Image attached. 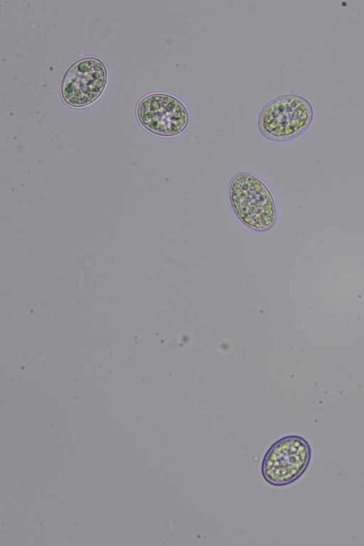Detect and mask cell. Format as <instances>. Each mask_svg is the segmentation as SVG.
Returning <instances> with one entry per match:
<instances>
[{
    "label": "cell",
    "instance_id": "5b68a950",
    "mask_svg": "<svg viewBox=\"0 0 364 546\" xmlns=\"http://www.w3.org/2000/svg\"><path fill=\"white\" fill-rule=\"evenodd\" d=\"M137 115L144 127L161 136L180 134L188 122L185 106L166 94L155 93L144 97L138 105Z\"/></svg>",
    "mask_w": 364,
    "mask_h": 546
},
{
    "label": "cell",
    "instance_id": "277c9868",
    "mask_svg": "<svg viewBox=\"0 0 364 546\" xmlns=\"http://www.w3.org/2000/svg\"><path fill=\"white\" fill-rule=\"evenodd\" d=\"M106 80L103 63L95 58H84L73 63L65 72L61 82V95L70 106H85L100 96Z\"/></svg>",
    "mask_w": 364,
    "mask_h": 546
},
{
    "label": "cell",
    "instance_id": "3957f363",
    "mask_svg": "<svg viewBox=\"0 0 364 546\" xmlns=\"http://www.w3.org/2000/svg\"><path fill=\"white\" fill-rule=\"evenodd\" d=\"M312 109L304 98L287 95L269 102L261 113L259 124L267 137L284 140L304 131L312 119Z\"/></svg>",
    "mask_w": 364,
    "mask_h": 546
},
{
    "label": "cell",
    "instance_id": "6da1fadb",
    "mask_svg": "<svg viewBox=\"0 0 364 546\" xmlns=\"http://www.w3.org/2000/svg\"><path fill=\"white\" fill-rule=\"evenodd\" d=\"M230 200L237 217L255 230H267L276 219V207L266 185L247 173L237 176L229 191Z\"/></svg>",
    "mask_w": 364,
    "mask_h": 546
},
{
    "label": "cell",
    "instance_id": "7a4b0ae2",
    "mask_svg": "<svg viewBox=\"0 0 364 546\" xmlns=\"http://www.w3.org/2000/svg\"><path fill=\"white\" fill-rule=\"evenodd\" d=\"M311 459V448L306 439L296 435L283 437L266 452L262 463V473L269 483L281 486L299 478Z\"/></svg>",
    "mask_w": 364,
    "mask_h": 546
}]
</instances>
